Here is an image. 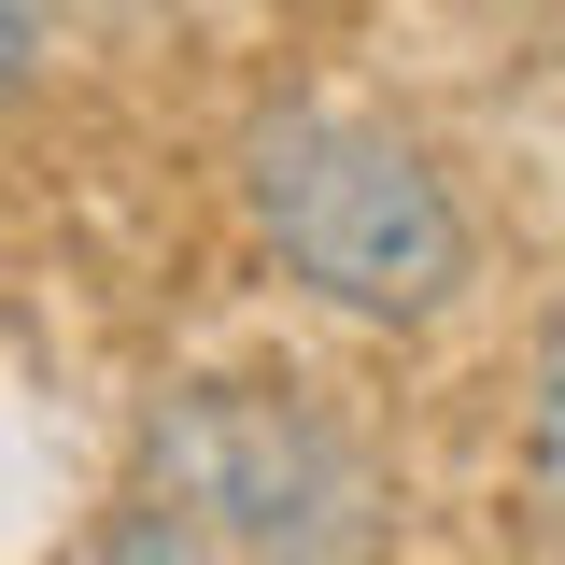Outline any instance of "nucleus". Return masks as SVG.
<instances>
[{
	"label": "nucleus",
	"mask_w": 565,
	"mask_h": 565,
	"mask_svg": "<svg viewBox=\"0 0 565 565\" xmlns=\"http://www.w3.org/2000/svg\"><path fill=\"white\" fill-rule=\"evenodd\" d=\"M156 481L199 509L226 565H367L382 552V467L353 452V424L269 382H199L156 424Z\"/></svg>",
	"instance_id": "2"
},
{
	"label": "nucleus",
	"mask_w": 565,
	"mask_h": 565,
	"mask_svg": "<svg viewBox=\"0 0 565 565\" xmlns=\"http://www.w3.org/2000/svg\"><path fill=\"white\" fill-rule=\"evenodd\" d=\"M43 29H57V0H0V114L43 85Z\"/></svg>",
	"instance_id": "5"
},
{
	"label": "nucleus",
	"mask_w": 565,
	"mask_h": 565,
	"mask_svg": "<svg viewBox=\"0 0 565 565\" xmlns=\"http://www.w3.org/2000/svg\"><path fill=\"white\" fill-rule=\"evenodd\" d=\"M241 212L282 255V282H311L353 326H438L481 269L424 141H396L382 114H340V99H282L241 128Z\"/></svg>",
	"instance_id": "1"
},
{
	"label": "nucleus",
	"mask_w": 565,
	"mask_h": 565,
	"mask_svg": "<svg viewBox=\"0 0 565 565\" xmlns=\"http://www.w3.org/2000/svg\"><path fill=\"white\" fill-rule=\"evenodd\" d=\"M523 481H537V537L565 565V297L537 311V340H523Z\"/></svg>",
	"instance_id": "3"
},
{
	"label": "nucleus",
	"mask_w": 565,
	"mask_h": 565,
	"mask_svg": "<svg viewBox=\"0 0 565 565\" xmlns=\"http://www.w3.org/2000/svg\"><path fill=\"white\" fill-rule=\"evenodd\" d=\"M114 565H226V552L199 537V509L156 494V509H114Z\"/></svg>",
	"instance_id": "4"
}]
</instances>
